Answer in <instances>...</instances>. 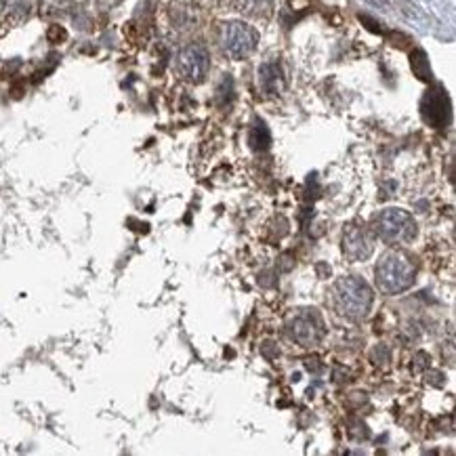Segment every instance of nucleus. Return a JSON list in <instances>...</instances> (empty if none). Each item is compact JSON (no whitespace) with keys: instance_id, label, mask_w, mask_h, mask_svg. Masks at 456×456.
I'll return each mask as SVG.
<instances>
[{"instance_id":"ddd939ff","label":"nucleus","mask_w":456,"mask_h":456,"mask_svg":"<svg viewBox=\"0 0 456 456\" xmlns=\"http://www.w3.org/2000/svg\"><path fill=\"white\" fill-rule=\"evenodd\" d=\"M7 3H9V0H0V11H3V9L7 7Z\"/></svg>"},{"instance_id":"6e6552de","label":"nucleus","mask_w":456,"mask_h":456,"mask_svg":"<svg viewBox=\"0 0 456 456\" xmlns=\"http://www.w3.org/2000/svg\"><path fill=\"white\" fill-rule=\"evenodd\" d=\"M421 112L425 122H429L431 126H444L450 120V101L448 95L442 86H435L431 90H427V95L423 97L421 103Z\"/></svg>"},{"instance_id":"9d476101","label":"nucleus","mask_w":456,"mask_h":456,"mask_svg":"<svg viewBox=\"0 0 456 456\" xmlns=\"http://www.w3.org/2000/svg\"><path fill=\"white\" fill-rule=\"evenodd\" d=\"M234 7L244 15H267L271 11V0H234Z\"/></svg>"},{"instance_id":"423d86ee","label":"nucleus","mask_w":456,"mask_h":456,"mask_svg":"<svg viewBox=\"0 0 456 456\" xmlns=\"http://www.w3.org/2000/svg\"><path fill=\"white\" fill-rule=\"evenodd\" d=\"M208 68H210V55H208V49L200 42L188 44V47L181 49L177 57V70L181 78H186L188 82H194V84L206 78Z\"/></svg>"},{"instance_id":"20e7f679","label":"nucleus","mask_w":456,"mask_h":456,"mask_svg":"<svg viewBox=\"0 0 456 456\" xmlns=\"http://www.w3.org/2000/svg\"><path fill=\"white\" fill-rule=\"evenodd\" d=\"M257 42H259L257 30L244 21H230L221 30V47L225 55H230L232 59L248 57L257 49Z\"/></svg>"},{"instance_id":"39448f33","label":"nucleus","mask_w":456,"mask_h":456,"mask_svg":"<svg viewBox=\"0 0 456 456\" xmlns=\"http://www.w3.org/2000/svg\"><path fill=\"white\" fill-rule=\"evenodd\" d=\"M326 335L322 315L315 309H303L288 322V337L301 347H311L320 343Z\"/></svg>"},{"instance_id":"7ed1b4c3","label":"nucleus","mask_w":456,"mask_h":456,"mask_svg":"<svg viewBox=\"0 0 456 456\" xmlns=\"http://www.w3.org/2000/svg\"><path fill=\"white\" fill-rule=\"evenodd\" d=\"M375 232L385 244H406L417 236V221L408 210L385 208L375 219Z\"/></svg>"},{"instance_id":"f03ea898","label":"nucleus","mask_w":456,"mask_h":456,"mask_svg":"<svg viewBox=\"0 0 456 456\" xmlns=\"http://www.w3.org/2000/svg\"><path fill=\"white\" fill-rule=\"evenodd\" d=\"M333 301H335V309L339 311V315L357 322V320H364V317L368 315V311L373 309L375 293L366 280H361L359 276H347L335 284Z\"/></svg>"},{"instance_id":"0eeeda50","label":"nucleus","mask_w":456,"mask_h":456,"mask_svg":"<svg viewBox=\"0 0 456 456\" xmlns=\"http://www.w3.org/2000/svg\"><path fill=\"white\" fill-rule=\"evenodd\" d=\"M343 252L349 261H366L375 252V236L361 223H349L343 230Z\"/></svg>"},{"instance_id":"9b49d317","label":"nucleus","mask_w":456,"mask_h":456,"mask_svg":"<svg viewBox=\"0 0 456 456\" xmlns=\"http://www.w3.org/2000/svg\"><path fill=\"white\" fill-rule=\"evenodd\" d=\"M250 146L255 150H265L269 146V132L263 122H257L250 130Z\"/></svg>"},{"instance_id":"1a4fd4ad","label":"nucleus","mask_w":456,"mask_h":456,"mask_svg":"<svg viewBox=\"0 0 456 456\" xmlns=\"http://www.w3.org/2000/svg\"><path fill=\"white\" fill-rule=\"evenodd\" d=\"M259 82L263 86L265 93L269 95H278L282 86H284V76L278 63H265L263 68H259Z\"/></svg>"},{"instance_id":"f257e3e1","label":"nucleus","mask_w":456,"mask_h":456,"mask_svg":"<svg viewBox=\"0 0 456 456\" xmlns=\"http://www.w3.org/2000/svg\"><path fill=\"white\" fill-rule=\"evenodd\" d=\"M417 280V265L404 250L385 252L375 267V282L383 295H399Z\"/></svg>"},{"instance_id":"f8f14e48","label":"nucleus","mask_w":456,"mask_h":456,"mask_svg":"<svg viewBox=\"0 0 456 456\" xmlns=\"http://www.w3.org/2000/svg\"><path fill=\"white\" fill-rule=\"evenodd\" d=\"M410 63H413V70H415V74H417L421 80H429V76H431V72H429V61H427V57H425L423 51H415L413 57H410Z\"/></svg>"}]
</instances>
